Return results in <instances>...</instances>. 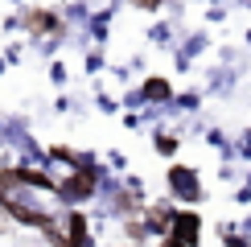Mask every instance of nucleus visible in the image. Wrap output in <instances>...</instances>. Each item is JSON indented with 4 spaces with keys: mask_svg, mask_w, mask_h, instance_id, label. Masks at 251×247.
Returning a JSON list of instances; mask_svg holds the SVG:
<instances>
[{
    "mask_svg": "<svg viewBox=\"0 0 251 247\" xmlns=\"http://www.w3.org/2000/svg\"><path fill=\"white\" fill-rule=\"evenodd\" d=\"M58 198H62V190L46 177V173H29V169L0 173V206H4L13 219L37 226V231H46L58 247H66L62 235L54 231V214H58L54 206H58Z\"/></svg>",
    "mask_w": 251,
    "mask_h": 247,
    "instance_id": "1",
    "label": "nucleus"
},
{
    "mask_svg": "<svg viewBox=\"0 0 251 247\" xmlns=\"http://www.w3.org/2000/svg\"><path fill=\"white\" fill-rule=\"evenodd\" d=\"M169 239H173V243H181V247H194V243H198V214H177Z\"/></svg>",
    "mask_w": 251,
    "mask_h": 247,
    "instance_id": "2",
    "label": "nucleus"
},
{
    "mask_svg": "<svg viewBox=\"0 0 251 247\" xmlns=\"http://www.w3.org/2000/svg\"><path fill=\"white\" fill-rule=\"evenodd\" d=\"M169 181H173V194H177V198L198 202V181H194V173H190V169H173V173H169Z\"/></svg>",
    "mask_w": 251,
    "mask_h": 247,
    "instance_id": "3",
    "label": "nucleus"
},
{
    "mask_svg": "<svg viewBox=\"0 0 251 247\" xmlns=\"http://www.w3.org/2000/svg\"><path fill=\"white\" fill-rule=\"evenodd\" d=\"M70 235H75V243H70V247H91V239H87V222H82V214H70Z\"/></svg>",
    "mask_w": 251,
    "mask_h": 247,
    "instance_id": "4",
    "label": "nucleus"
},
{
    "mask_svg": "<svg viewBox=\"0 0 251 247\" xmlns=\"http://www.w3.org/2000/svg\"><path fill=\"white\" fill-rule=\"evenodd\" d=\"M144 95H149V99H161V95H169V87H165L161 78H152L149 87H144Z\"/></svg>",
    "mask_w": 251,
    "mask_h": 247,
    "instance_id": "5",
    "label": "nucleus"
},
{
    "mask_svg": "<svg viewBox=\"0 0 251 247\" xmlns=\"http://www.w3.org/2000/svg\"><path fill=\"white\" fill-rule=\"evenodd\" d=\"M173 148H177L173 136H161V140H156V152H173Z\"/></svg>",
    "mask_w": 251,
    "mask_h": 247,
    "instance_id": "6",
    "label": "nucleus"
},
{
    "mask_svg": "<svg viewBox=\"0 0 251 247\" xmlns=\"http://www.w3.org/2000/svg\"><path fill=\"white\" fill-rule=\"evenodd\" d=\"M136 4H140V8H144V13H152V8H156V4H161V0H136Z\"/></svg>",
    "mask_w": 251,
    "mask_h": 247,
    "instance_id": "7",
    "label": "nucleus"
},
{
    "mask_svg": "<svg viewBox=\"0 0 251 247\" xmlns=\"http://www.w3.org/2000/svg\"><path fill=\"white\" fill-rule=\"evenodd\" d=\"M165 247H181V243H173V239H165Z\"/></svg>",
    "mask_w": 251,
    "mask_h": 247,
    "instance_id": "8",
    "label": "nucleus"
}]
</instances>
